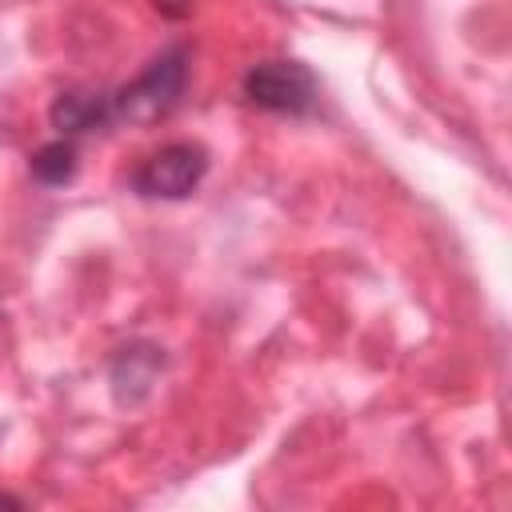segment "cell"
Masks as SVG:
<instances>
[{"instance_id": "7", "label": "cell", "mask_w": 512, "mask_h": 512, "mask_svg": "<svg viewBox=\"0 0 512 512\" xmlns=\"http://www.w3.org/2000/svg\"><path fill=\"white\" fill-rule=\"evenodd\" d=\"M0 504H12V508H16L20 500H16V496H4V492H0Z\"/></svg>"}, {"instance_id": "2", "label": "cell", "mask_w": 512, "mask_h": 512, "mask_svg": "<svg viewBox=\"0 0 512 512\" xmlns=\"http://www.w3.org/2000/svg\"><path fill=\"white\" fill-rule=\"evenodd\" d=\"M240 88L248 104L264 112H284V116H304L320 100V80L300 60H260L244 72Z\"/></svg>"}, {"instance_id": "3", "label": "cell", "mask_w": 512, "mask_h": 512, "mask_svg": "<svg viewBox=\"0 0 512 512\" xmlns=\"http://www.w3.org/2000/svg\"><path fill=\"white\" fill-rule=\"evenodd\" d=\"M204 172H208V148L196 140H172L160 152H152L128 176V184L144 200H184L196 192Z\"/></svg>"}, {"instance_id": "1", "label": "cell", "mask_w": 512, "mask_h": 512, "mask_svg": "<svg viewBox=\"0 0 512 512\" xmlns=\"http://www.w3.org/2000/svg\"><path fill=\"white\" fill-rule=\"evenodd\" d=\"M184 80H188V52H184V44H172L132 84L108 92V120L112 124H152V120H160L180 100Z\"/></svg>"}, {"instance_id": "4", "label": "cell", "mask_w": 512, "mask_h": 512, "mask_svg": "<svg viewBox=\"0 0 512 512\" xmlns=\"http://www.w3.org/2000/svg\"><path fill=\"white\" fill-rule=\"evenodd\" d=\"M160 372V348L156 344H132V348H120V356L112 360V396L116 404H140L152 388Z\"/></svg>"}, {"instance_id": "6", "label": "cell", "mask_w": 512, "mask_h": 512, "mask_svg": "<svg viewBox=\"0 0 512 512\" xmlns=\"http://www.w3.org/2000/svg\"><path fill=\"white\" fill-rule=\"evenodd\" d=\"M28 168H32V176H36L40 184H48V188L68 184V180L76 176V144H72V136H60V140L36 148L32 160H28Z\"/></svg>"}, {"instance_id": "5", "label": "cell", "mask_w": 512, "mask_h": 512, "mask_svg": "<svg viewBox=\"0 0 512 512\" xmlns=\"http://www.w3.org/2000/svg\"><path fill=\"white\" fill-rule=\"evenodd\" d=\"M52 128L60 136H80V132H92V128H104L112 124L108 120V92H60L52 100Z\"/></svg>"}]
</instances>
